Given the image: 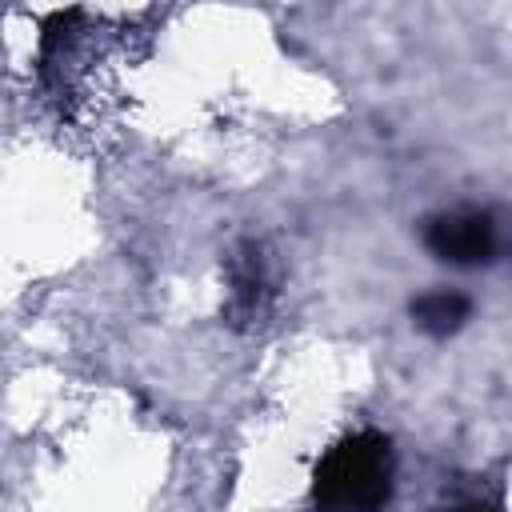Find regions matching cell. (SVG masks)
<instances>
[{
	"mask_svg": "<svg viewBox=\"0 0 512 512\" xmlns=\"http://www.w3.org/2000/svg\"><path fill=\"white\" fill-rule=\"evenodd\" d=\"M280 296L276 260L260 240H236L224 256V324L236 332H260Z\"/></svg>",
	"mask_w": 512,
	"mask_h": 512,
	"instance_id": "7a4b0ae2",
	"label": "cell"
},
{
	"mask_svg": "<svg viewBox=\"0 0 512 512\" xmlns=\"http://www.w3.org/2000/svg\"><path fill=\"white\" fill-rule=\"evenodd\" d=\"M408 316H412V328L424 332L428 340H448L472 320V296L460 288H428L412 296Z\"/></svg>",
	"mask_w": 512,
	"mask_h": 512,
	"instance_id": "277c9868",
	"label": "cell"
},
{
	"mask_svg": "<svg viewBox=\"0 0 512 512\" xmlns=\"http://www.w3.org/2000/svg\"><path fill=\"white\" fill-rule=\"evenodd\" d=\"M420 244L432 260L448 268H488L500 252L496 216L480 204L436 208L420 220Z\"/></svg>",
	"mask_w": 512,
	"mask_h": 512,
	"instance_id": "3957f363",
	"label": "cell"
},
{
	"mask_svg": "<svg viewBox=\"0 0 512 512\" xmlns=\"http://www.w3.org/2000/svg\"><path fill=\"white\" fill-rule=\"evenodd\" d=\"M444 512H504V508L492 504V500H456V504L444 508Z\"/></svg>",
	"mask_w": 512,
	"mask_h": 512,
	"instance_id": "5b68a950",
	"label": "cell"
},
{
	"mask_svg": "<svg viewBox=\"0 0 512 512\" xmlns=\"http://www.w3.org/2000/svg\"><path fill=\"white\" fill-rule=\"evenodd\" d=\"M396 496V448L380 428L336 436L312 464V512H388Z\"/></svg>",
	"mask_w": 512,
	"mask_h": 512,
	"instance_id": "6da1fadb",
	"label": "cell"
}]
</instances>
